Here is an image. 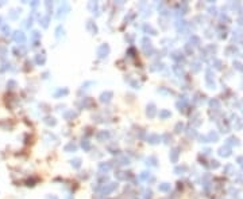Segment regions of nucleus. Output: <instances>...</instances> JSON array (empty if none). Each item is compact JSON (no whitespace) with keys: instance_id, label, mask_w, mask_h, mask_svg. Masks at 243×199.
<instances>
[{"instance_id":"nucleus-1","label":"nucleus","mask_w":243,"mask_h":199,"mask_svg":"<svg viewBox=\"0 0 243 199\" xmlns=\"http://www.w3.org/2000/svg\"><path fill=\"white\" fill-rule=\"evenodd\" d=\"M116 187H118V184L116 183H108V184H105V186H101L100 192H101V195H108L109 192H112Z\"/></svg>"},{"instance_id":"nucleus-2","label":"nucleus","mask_w":243,"mask_h":199,"mask_svg":"<svg viewBox=\"0 0 243 199\" xmlns=\"http://www.w3.org/2000/svg\"><path fill=\"white\" fill-rule=\"evenodd\" d=\"M109 54V46L108 45H100L97 47V56L99 58H105Z\"/></svg>"},{"instance_id":"nucleus-3","label":"nucleus","mask_w":243,"mask_h":199,"mask_svg":"<svg viewBox=\"0 0 243 199\" xmlns=\"http://www.w3.org/2000/svg\"><path fill=\"white\" fill-rule=\"evenodd\" d=\"M69 10H70V7H69V4H68V3H62V4L60 5V8H58V14H57V16H58V18H61V16L66 15L68 12H69Z\"/></svg>"},{"instance_id":"nucleus-4","label":"nucleus","mask_w":243,"mask_h":199,"mask_svg":"<svg viewBox=\"0 0 243 199\" xmlns=\"http://www.w3.org/2000/svg\"><path fill=\"white\" fill-rule=\"evenodd\" d=\"M161 141V136L160 135H157V133H150L149 136H147V143L150 144H158Z\"/></svg>"},{"instance_id":"nucleus-5","label":"nucleus","mask_w":243,"mask_h":199,"mask_svg":"<svg viewBox=\"0 0 243 199\" xmlns=\"http://www.w3.org/2000/svg\"><path fill=\"white\" fill-rule=\"evenodd\" d=\"M14 39H15L19 45H23V43L26 42V36H24V34H23L22 31H16L15 35H14Z\"/></svg>"},{"instance_id":"nucleus-6","label":"nucleus","mask_w":243,"mask_h":199,"mask_svg":"<svg viewBox=\"0 0 243 199\" xmlns=\"http://www.w3.org/2000/svg\"><path fill=\"white\" fill-rule=\"evenodd\" d=\"M112 92H109V90H107V92L101 93V96H100V101L101 102H109L111 101V98H112Z\"/></svg>"},{"instance_id":"nucleus-7","label":"nucleus","mask_w":243,"mask_h":199,"mask_svg":"<svg viewBox=\"0 0 243 199\" xmlns=\"http://www.w3.org/2000/svg\"><path fill=\"white\" fill-rule=\"evenodd\" d=\"M97 140L99 141H105V140H108L109 139V132L108 131H101V132L97 133Z\"/></svg>"},{"instance_id":"nucleus-8","label":"nucleus","mask_w":243,"mask_h":199,"mask_svg":"<svg viewBox=\"0 0 243 199\" xmlns=\"http://www.w3.org/2000/svg\"><path fill=\"white\" fill-rule=\"evenodd\" d=\"M207 85L209 86V89H215V81H213L212 78V74H211V70H208L207 72Z\"/></svg>"},{"instance_id":"nucleus-9","label":"nucleus","mask_w":243,"mask_h":199,"mask_svg":"<svg viewBox=\"0 0 243 199\" xmlns=\"http://www.w3.org/2000/svg\"><path fill=\"white\" fill-rule=\"evenodd\" d=\"M87 30L91 31V34H97V27H96V24L92 20L87 22Z\"/></svg>"},{"instance_id":"nucleus-10","label":"nucleus","mask_w":243,"mask_h":199,"mask_svg":"<svg viewBox=\"0 0 243 199\" xmlns=\"http://www.w3.org/2000/svg\"><path fill=\"white\" fill-rule=\"evenodd\" d=\"M178 155H180V149L178 148H173L170 152V160L173 163H177V160H178Z\"/></svg>"},{"instance_id":"nucleus-11","label":"nucleus","mask_w":243,"mask_h":199,"mask_svg":"<svg viewBox=\"0 0 243 199\" xmlns=\"http://www.w3.org/2000/svg\"><path fill=\"white\" fill-rule=\"evenodd\" d=\"M146 113H147V116L150 118H153L155 116V105L154 104H149L147 105V110H146Z\"/></svg>"},{"instance_id":"nucleus-12","label":"nucleus","mask_w":243,"mask_h":199,"mask_svg":"<svg viewBox=\"0 0 243 199\" xmlns=\"http://www.w3.org/2000/svg\"><path fill=\"white\" fill-rule=\"evenodd\" d=\"M219 155H220V156H226V158L230 156V155H231V149H230V147H228V145L222 147V148L219 149Z\"/></svg>"},{"instance_id":"nucleus-13","label":"nucleus","mask_w":243,"mask_h":199,"mask_svg":"<svg viewBox=\"0 0 243 199\" xmlns=\"http://www.w3.org/2000/svg\"><path fill=\"white\" fill-rule=\"evenodd\" d=\"M111 167H112L111 163H100L99 164V169H100V171H105V174L111 169Z\"/></svg>"},{"instance_id":"nucleus-14","label":"nucleus","mask_w":243,"mask_h":199,"mask_svg":"<svg viewBox=\"0 0 243 199\" xmlns=\"http://www.w3.org/2000/svg\"><path fill=\"white\" fill-rule=\"evenodd\" d=\"M64 149H65V152H74V151L77 149V145H76L74 143H69V144L65 145V148Z\"/></svg>"},{"instance_id":"nucleus-15","label":"nucleus","mask_w":243,"mask_h":199,"mask_svg":"<svg viewBox=\"0 0 243 199\" xmlns=\"http://www.w3.org/2000/svg\"><path fill=\"white\" fill-rule=\"evenodd\" d=\"M158 190H160L161 192H168V191H170V184L169 183H161L158 186Z\"/></svg>"},{"instance_id":"nucleus-16","label":"nucleus","mask_w":243,"mask_h":199,"mask_svg":"<svg viewBox=\"0 0 243 199\" xmlns=\"http://www.w3.org/2000/svg\"><path fill=\"white\" fill-rule=\"evenodd\" d=\"M45 61H46V56L43 55V54H36L35 62L38 63V65H43V63H45Z\"/></svg>"},{"instance_id":"nucleus-17","label":"nucleus","mask_w":243,"mask_h":199,"mask_svg":"<svg viewBox=\"0 0 243 199\" xmlns=\"http://www.w3.org/2000/svg\"><path fill=\"white\" fill-rule=\"evenodd\" d=\"M64 34H65V30H64V27H62V26H58L57 28H56V36H57L58 39H60L61 36H64Z\"/></svg>"},{"instance_id":"nucleus-18","label":"nucleus","mask_w":243,"mask_h":199,"mask_svg":"<svg viewBox=\"0 0 243 199\" xmlns=\"http://www.w3.org/2000/svg\"><path fill=\"white\" fill-rule=\"evenodd\" d=\"M76 116H77V113H76V112H73V110H68V112L64 113V117L66 118V120H70V118L76 117Z\"/></svg>"},{"instance_id":"nucleus-19","label":"nucleus","mask_w":243,"mask_h":199,"mask_svg":"<svg viewBox=\"0 0 243 199\" xmlns=\"http://www.w3.org/2000/svg\"><path fill=\"white\" fill-rule=\"evenodd\" d=\"M170 116H171V114H170V112H169V110H166V109H162V110H160V117L161 118H164V120H165V118H169Z\"/></svg>"},{"instance_id":"nucleus-20","label":"nucleus","mask_w":243,"mask_h":199,"mask_svg":"<svg viewBox=\"0 0 243 199\" xmlns=\"http://www.w3.org/2000/svg\"><path fill=\"white\" fill-rule=\"evenodd\" d=\"M146 164L147 166H157V159L154 158V156H150V158H147L146 159Z\"/></svg>"},{"instance_id":"nucleus-21","label":"nucleus","mask_w":243,"mask_h":199,"mask_svg":"<svg viewBox=\"0 0 243 199\" xmlns=\"http://www.w3.org/2000/svg\"><path fill=\"white\" fill-rule=\"evenodd\" d=\"M81 147H83L85 151H89V148H91V143H89L87 139H83V141H81Z\"/></svg>"},{"instance_id":"nucleus-22","label":"nucleus","mask_w":243,"mask_h":199,"mask_svg":"<svg viewBox=\"0 0 243 199\" xmlns=\"http://www.w3.org/2000/svg\"><path fill=\"white\" fill-rule=\"evenodd\" d=\"M173 70H174V73H176V74H177L178 77L184 76V72H182L181 66H178V65H176V66H173Z\"/></svg>"},{"instance_id":"nucleus-23","label":"nucleus","mask_w":243,"mask_h":199,"mask_svg":"<svg viewBox=\"0 0 243 199\" xmlns=\"http://www.w3.org/2000/svg\"><path fill=\"white\" fill-rule=\"evenodd\" d=\"M70 163H72V166L74 168H80L81 167V160L80 159H73V160H70Z\"/></svg>"},{"instance_id":"nucleus-24","label":"nucleus","mask_w":243,"mask_h":199,"mask_svg":"<svg viewBox=\"0 0 243 199\" xmlns=\"http://www.w3.org/2000/svg\"><path fill=\"white\" fill-rule=\"evenodd\" d=\"M88 7H89V10L92 11L93 14H95V11L97 12V3H96V1H91V3L88 4Z\"/></svg>"},{"instance_id":"nucleus-25","label":"nucleus","mask_w":243,"mask_h":199,"mask_svg":"<svg viewBox=\"0 0 243 199\" xmlns=\"http://www.w3.org/2000/svg\"><path fill=\"white\" fill-rule=\"evenodd\" d=\"M115 176L119 179V180H126V179H127V174H126V172H116Z\"/></svg>"},{"instance_id":"nucleus-26","label":"nucleus","mask_w":243,"mask_h":199,"mask_svg":"<svg viewBox=\"0 0 243 199\" xmlns=\"http://www.w3.org/2000/svg\"><path fill=\"white\" fill-rule=\"evenodd\" d=\"M171 58H173L174 61H184V56H182V54H180V53H174V54L171 55Z\"/></svg>"},{"instance_id":"nucleus-27","label":"nucleus","mask_w":243,"mask_h":199,"mask_svg":"<svg viewBox=\"0 0 243 199\" xmlns=\"http://www.w3.org/2000/svg\"><path fill=\"white\" fill-rule=\"evenodd\" d=\"M234 144H235V145H238V139L236 137H230L227 140V145H234Z\"/></svg>"},{"instance_id":"nucleus-28","label":"nucleus","mask_w":243,"mask_h":199,"mask_svg":"<svg viewBox=\"0 0 243 199\" xmlns=\"http://www.w3.org/2000/svg\"><path fill=\"white\" fill-rule=\"evenodd\" d=\"M45 123L47 125H56V118L54 117H46L45 118Z\"/></svg>"},{"instance_id":"nucleus-29","label":"nucleus","mask_w":243,"mask_h":199,"mask_svg":"<svg viewBox=\"0 0 243 199\" xmlns=\"http://www.w3.org/2000/svg\"><path fill=\"white\" fill-rule=\"evenodd\" d=\"M208 139H209V141H217V139H219V136H217L216 133L211 132L209 135H208Z\"/></svg>"},{"instance_id":"nucleus-30","label":"nucleus","mask_w":243,"mask_h":199,"mask_svg":"<svg viewBox=\"0 0 243 199\" xmlns=\"http://www.w3.org/2000/svg\"><path fill=\"white\" fill-rule=\"evenodd\" d=\"M41 23H42V26H43V27H47V24H49V15L41 18Z\"/></svg>"},{"instance_id":"nucleus-31","label":"nucleus","mask_w":243,"mask_h":199,"mask_svg":"<svg viewBox=\"0 0 243 199\" xmlns=\"http://www.w3.org/2000/svg\"><path fill=\"white\" fill-rule=\"evenodd\" d=\"M209 104H211V108H215V109H219L220 108V102L217 101V100H212Z\"/></svg>"},{"instance_id":"nucleus-32","label":"nucleus","mask_w":243,"mask_h":199,"mask_svg":"<svg viewBox=\"0 0 243 199\" xmlns=\"http://www.w3.org/2000/svg\"><path fill=\"white\" fill-rule=\"evenodd\" d=\"M186 171V166H182V167H176L174 169V172L176 174H182V172H185Z\"/></svg>"},{"instance_id":"nucleus-33","label":"nucleus","mask_w":243,"mask_h":199,"mask_svg":"<svg viewBox=\"0 0 243 199\" xmlns=\"http://www.w3.org/2000/svg\"><path fill=\"white\" fill-rule=\"evenodd\" d=\"M182 129H184V124H182V123H178V124L176 125V128H174V131H176V133L182 132Z\"/></svg>"},{"instance_id":"nucleus-34","label":"nucleus","mask_w":243,"mask_h":199,"mask_svg":"<svg viewBox=\"0 0 243 199\" xmlns=\"http://www.w3.org/2000/svg\"><path fill=\"white\" fill-rule=\"evenodd\" d=\"M143 30H145L146 32H151V34H153V35H155V30H153V28H151L150 26L145 24V26H143Z\"/></svg>"},{"instance_id":"nucleus-35","label":"nucleus","mask_w":243,"mask_h":199,"mask_svg":"<svg viewBox=\"0 0 243 199\" xmlns=\"http://www.w3.org/2000/svg\"><path fill=\"white\" fill-rule=\"evenodd\" d=\"M149 178H150V172H142L140 174V179L142 180H149Z\"/></svg>"},{"instance_id":"nucleus-36","label":"nucleus","mask_w":243,"mask_h":199,"mask_svg":"<svg viewBox=\"0 0 243 199\" xmlns=\"http://www.w3.org/2000/svg\"><path fill=\"white\" fill-rule=\"evenodd\" d=\"M65 94H68V89H64V90H58L57 93H56V97H60V96H65Z\"/></svg>"},{"instance_id":"nucleus-37","label":"nucleus","mask_w":243,"mask_h":199,"mask_svg":"<svg viewBox=\"0 0 243 199\" xmlns=\"http://www.w3.org/2000/svg\"><path fill=\"white\" fill-rule=\"evenodd\" d=\"M164 140H165V143L168 144V143H171V136L169 135V133H165L164 135Z\"/></svg>"},{"instance_id":"nucleus-38","label":"nucleus","mask_w":243,"mask_h":199,"mask_svg":"<svg viewBox=\"0 0 243 199\" xmlns=\"http://www.w3.org/2000/svg\"><path fill=\"white\" fill-rule=\"evenodd\" d=\"M192 42H195V43H196L195 46H199V45H200V39H199L197 36H195V35L191 38V43H192Z\"/></svg>"},{"instance_id":"nucleus-39","label":"nucleus","mask_w":243,"mask_h":199,"mask_svg":"<svg viewBox=\"0 0 243 199\" xmlns=\"http://www.w3.org/2000/svg\"><path fill=\"white\" fill-rule=\"evenodd\" d=\"M21 12H16V11H11V14H10V18L11 19H16L18 18V15H19Z\"/></svg>"},{"instance_id":"nucleus-40","label":"nucleus","mask_w":243,"mask_h":199,"mask_svg":"<svg viewBox=\"0 0 243 199\" xmlns=\"http://www.w3.org/2000/svg\"><path fill=\"white\" fill-rule=\"evenodd\" d=\"M3 32H4V35H10V32H11L10 27H8V26H4V28H3Z\"/></svg>"},{"instance_id":"nucleus-41","label":"nucleus","mask_w":243,"mask_h":199,"mask_svg":"<svg viewBox=\"0 0 243 199\" xmlns=\"http://www.w3.org/2000/svg\"><path fill=\"white\" fill-rule=\"evenodd\" d=\"M234 66L236 67V69H238V70H240V72H242V70H243L242 65H240V63H239V62H234Z\"/></svg>"},{"instance_id":"nucleus-42","label":"nucleus","mask_w":243,"mask_h":199,"mask_svg":"<svg viewBox=\"0 0 243 199\" xmlns=\"http://www.w3.org/2000/svg\"><path fill=\"white\" fill-rule=\"evenodd\" d=\"M192 66H193V72H199V70H200V65H199V63H193V65H192Z\"/></svg>"},{"instance_id":"nucleus-43","label":"nucleus","mask_w":243,"mask_h":199,"mask_svg":"<svg viewBox=\"0 0 243 199\" xmlns=\"http://www.w3.org/2000/svg\"><path fill=\"white\" fill-rule=\"evenodd\" d=\"M211 167H212V168H217V167H219V162H216V160H213L212 164H211Z\"/></svg>"},{"instance_id":"nucleus-44","label":"nucleus","mask_w":243,"mask_h":199,"mask_svg":"<svg viewBox=\"0 0 243 199\" xmlns=\"http://www.w3.org/2000/svg\"><path fill=\"white\" fill-rule=\"evenodd\" d=\"M238 162H239V164L243 167V158H238Z\"/></svg>"},{"instance_id":"nucleus-45","label":"nucleus","mask_w":243,"mask_h":199,"mask_svg":"<svg viewBox=\"0 0 243 199\" xmlns=\"http://www.w3.org/2000/svg\"><path fill=\"white\" fill-rule=\"evenodd\" d=\"M47 199H57V196H47Z\"/></svg>"}]
</instances>
